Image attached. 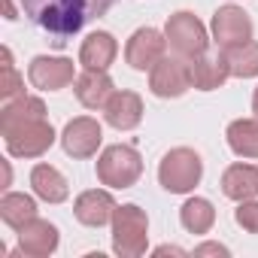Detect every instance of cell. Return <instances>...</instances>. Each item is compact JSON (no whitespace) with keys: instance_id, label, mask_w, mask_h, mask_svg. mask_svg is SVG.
Instances as JSON below:
<instances>
[{"instance_id":"1","label":"cell","mask_w":258,"mask_h":258,"mask_svg":"<svg viewBox=\"0 0 258 258\" xmlns=\"http://www.w3.org/2000/svg\"><path fill=\"white\" fill-rule=\"evenodd\" d=\"M118 0H22L25 16L46 34H52V46L64 49L67 37L79 34L88 22L103 19Z\"/></svg>"},{"instance_id":"7","label":"cell","mask_w":258,"mask_h":258,"mask_svg":"<svg viewBox=\"0 0 258 258\" xmlns=\"http://www.w3.org/2000/svg\"><path fill=\"white\" fill-rule=\"evenodd\" d=\"M58 134L49 118H37V121H28L16 131L4 134V143H7V152L13 158H43L52 146H55Z\"/></svg>"},{"instance_id":"11","label":"cell","mask_w":258,"mask_h":258,"mask_svg":"<svg viewBox=\"0 0 258 258\" xmlns=\"http://www.w3.org/2000/svg\"><path fill=\"white\" fill-rule=\"evenodd\" d=\"M28 79L40 91H61L70 82H76V70L70 58H55V55H37L28 64Z\"/></svg>"},{"instance_id":"21","label":"cell","mask_w":258,"mask_h":258,"mask_svg":"<svg viewBox=\"0 0 258 258\" xmlns=\"http://www.w3.org/2000/svg\"><path fill=\"white\" fill-rule=\"evenodd\" d=\"M228 149L240 158H258V118H234L225 131Z\"/></svg>"},{"instance_id":"28","label":"cell","mask_w":258,"mask_h":258,"mask_svg":"<svg viewBox=\"0 0 258 258\" xmlns=\"http://www.w3.org/2000/svg\"><path fill=\"white\" fill-rule=\"evenodd\" d=\"M155 255H185V249H179V246H158Z\"/></svg>"},{"instance_id":"23","label":"cell","mask_w":258,"mask_h":258,"mask_svg":"<svg viewBox=\"0 0 258 258\" xmlns=\"http://www.w3.org/2000/svg\"><path fill=\"white\" fill-rule=\"evenodd\" d=\"M179 222L188 234H210L216 225V207L207 198H188L179 207Z\"/></svg>"},{"instance_id":"5","label":"cell","mask_w":258,"mask_h":258,"mask_svg":"<svg viewBox=\"0 0 258 258\" xmlns=\"http://www.w3.org/2000/svg\"><path fill=\"white\" fill-rule=\"evenodd\" d=\"M164 37H167V46H170L176 55L188 58V61L207 55V46H210V34H207L204 22H201L195 13H188V10H179V13H173V16L167 19Z\"/></svg>"},{"instance_id":"6","label":"cell","mask_w":258,"mask_h":258,"mask_svg":"<svg viewBox=\"0 0 258 258\" xmlns=\"http://www.w3.org/2000/svg\"><path fill=\"white\" fill-rule=\"evenodd\" d=\"M188 88H195L191 82V61L182 55H164L152 70H149V91L161 100H173L182 97Z\"/></svg>"},{"instance_id":"25","label":"cell","mask_w":258,"mask_h":258,"mask_svg":"<svg viewBox=\"0 0 258 258\" xmlns=\"http://www.w3.org/2000/svg\"><path fill=\"white\" fill-rule=\"evenodd\" d=\"M0 55H4V82H0V97H4V103H7V100L25 94V79L19 76L16 64H13V49L10 46H4Z\"/></svg>"},{"instance_id":"27","label":"cell","mask_w":258,"mask_h":258,"mask_svg":"<svg viewBox=\"0 0 258 258\" xmlns=\"http://www.w3.org/2000/svg\"><path fill=\"white\" fill-rule=\"evenodd\" d=\"M195 255H222V258H228L231 249L222 246V243H201V246H195Z\"/></svg>"},{"instance_id":"15","label":"cell","mask_w":258,"mask_h":258,"mask_svg":"<svg viewBox=\"0 0 258 258\" xmlns=\"http://www.w3.org/2000/svg\"><path fill=\"white\" fill-rule=\"evenodd\" d=\"M73 91H76V100L85 109H103L106 100L112 97L115 85H112V79H109L106 70H85V73L76 76Z\"/></svg>"},{"instance_id":"30","label":"cell","mask_w":258,"mask_h":258,"mask_svg":"<svg viewBox=\"0 0 258 258\" xmlns=\"http://www.w3.org/2000/svg\"><path fill=\"white\" fill-rule=\"evenodd\" d=\"M252 112H255V118H258V88H255V94H252Z\"/></svg>"},{"instance_id":"17","label":"cell","mask_w":258,"mask_h":258,"mask_svg":"<svg viewBox=\"0 0 258 258\" xmlns=\"http://www.w3.org/2000/svg\"><path fill=\"white\" fill-rule=\"evenodd\" d=\"M118 55V43L109 31H94L79 46V64L85 70H106Z\"/></svg>"},{"instance_id":"8","label":"cell","mask_w":258,"mask_h":258,"mask_svg":"<svg viewBox=\"0 0 258 258\" xmlns=\"http://www.w3.org/2000/svg\"><path fill=\"white\" fill-rule=\"evenodd\" d=\"M103 143V127L97 118L91 115H79V118H70L64 124V131H61V149L76 158V161H85L91 155H97Z\"/></svg>"},{"instance_id":"22","label":"cell","mask_w":258,"mask_h":258,"mask_svg":"<svg viewBox=\"0 0 258 258\" xmlns=\"http://www.w3.org/2000/svg\"><path fill=\"white\" fill-rule=\"evenodd\" d=\"M0 219L13 231H22L31 219H37V201L22 191H7L0 198Z\"/></svg>"},{"instance_id":"13","label":"cell","mask_w":258,"mask_h":258,"mask_svg":"<svg viewBox=\"0 0 258 258\" xmlns=\"http://www.w3.org/2000/svg\"><path fill=\"white\" fill-rule=\"evenodd\" d=\"M103 118L115 131H134L143 121V97L137 91H112L103 106Z\"/></svg>"},{"instance_id":"12","label":"cell","mask_w":258,"mask_h":258,"mask_svg":"<svg viewBox=\"0 0 258 258\" xmlns=\"http://www.w3.org/2000/svg\"><path fill=\"white\" fill-rule=\"evenodd\" d=\"M115 198L106 191V188H88L76 198L73 204V216L88 225V228H103V225H112V213H115Z\"/></svg>"},{"instance_id":"3","label":"cell","mask_w":258,"mask_h":258,"mask_svg":"<svg viewBox=\"0 0 258 258\" xmlns=\"http://www.w3.org/2000/svg\"><path fill=\"white\" fill-rule=\"evenodd\" d=\"M143 176V155L131 143L106 146L97 155V179L106 188H131Z\"/></svg>"},{"instance_id":"14","label":"cell","mask_w":258,"mask_h":258,"mask_svg":"<svg viewBox=\"0 0 258 258\" xmlns=\"http://www.w3.org/2000/svg\"><path fill=\"white\" fill-rule=\"evenodd\" d=\"M61 243V234L58 228L49 222V219H31L22 231H19V252L22 255H31V258H46L58 249Z\"/></svg>"},{"instance_id":"2","label":"cell","mask_w":258,"mask_h":258,"mask_svg":"<svg viewBox=\"0 0 258 258\" xmlns=\"http://www.w3.org/2000/svg\"><path fill=\"white\" fill-rule=\"evenodd\" d=\"M149 249V216L137 204H121L112 213V252L121 258H140Z\"/></svg>"},{"instance_id":"9","label":"cell","mask_w":258,"mask_h":258,"mask_svg":"<svg viewBox=\"0 0 258 258\" xmlns=\"http://www.w3.org/2000/svg\"><path fill=\"white\" fill-rule=\"evenodd\" d=\"M164 52H167V37H164V31L137 28V31L131 34V40H127V46H124V61L131 64L134 70L146 73V70H152V67L164 58Z\"/></svg>"},{"instance_id":"24","label":"cell","mask_w":258,"mask_h":258,"mask_svg":"<svg viewBox=\"0 0 258 258\" xmlns=\"http://www.w3.org/2000/svg\"><path fill=\"white\" fill-rule=\"evenodd\" d=\"M222 58L228 61L231 76H237V79L258 76V43L255 40L240 43V46H231V49H222Z\"/></svg>"},{"instance_id":"29","label":"cell","mask_w":258,"mask_h":258,"mask_svg":"<svg viewBox=\"0 0 258 258\" xmlns=\"http://www.w3.org/2000/svg\"><path fill=\"white\" fill-rule=\"evenodd\" d=\"M7 19H10V22L19 19V16H16V7H13V0H7Z\"/></svg>"},{"instance_id":"19","label":"cell","mask_w":258,"mask_h":258,"mask_svg":"<svg viewBox=\"0 0 258 258\" xmlns=\"http://www.w3.org/2000/svg\"><path fill=\"white\" fill-rule=\"evenodd\" d=\"M222 195L237 204L258 198V167L255 164H231L222 173Z\"/></svg>"},{"instance_id":"10","label":"cell","mask_w":258,"mask_h":258,"mask_svg":"<svg viewBox=\"0 0 258 258\" xmlns=\"http://www.w3.org/2000/svg\"><path fill=\"white\" fill-rule=\"evenodd\" d=\"M252 19L240 10V7H219L213 13V22H210V34L216 40L219 49H231V46H240V43H249L252 40Z\"/></svg>"},{"instance_id":"20","label":"cell","mask_w":258,"mask_h":258,"mask_svg":"<svg viewBox=\"0 0 258 258\" xmlns=\"http://www.w3.org/2000/svg\"><path fill=\"white\" fill-rule=\"evenodd\" d=\"M231 79V70H228V61L219 55V58H191V82L198 91H216L222 88L225 82Z\"/></svg>"},{"instance_id":"26","label":"cell","mask_w":258,"mask_h":258,"mask_svg":"<svg viewBox=\"0 0 258 258\" xmlns=\"http://www.w3.org/2000/svg\"><path fill=\"white\" fill-rule=\"evenodd\" d=\"M234 222L249 231V234H258V201L249 198V201H240L237 210H234Z\"/></svg>"},{"instance_id":"18","label":"cell","mask_w":258,"mask_h":258,"mask_svg":"<svg viewBox=\"0 0 258 258\" xmlns=\"http://www.w3.org/2000/svg\"><path fill=\"white\" fill-rule=\"evenodd\" d=\"M31 188L46 204H64L70 198L67 176L58 167H52V164H34V170H31Z\"/></svg>"},{"instance_id":"16","label":"cell","mask_w":258,"mask_h":258,"mask_svg":"<svg viewBox=\"0 0 258 258\" xmlns=\"http://www.w3.org/2000/svg\"><path fill=\"white\" fill-rule=\"evenodd\" d=\"M37 118H46V103L40 97L19 94V97L7 100L4 109H0V134H10L16 127H22L28 121H37Z\"/></svg>"},{"instance_id":"4","label":"cell","mask_w":258,"mask_h":258,"mask_svg":"<svg viewBox=\"0 0 258 258\" xmlns=\"http://www.w3.org/2000/svg\"><path fill=\"white\" fill-rule=\"evenodd\" d=\"M201 176H204V161L188 146L170 149L161 158V164H158V182L170 195H188V191H195V185H201Z\"/></svg>"}]
</instances>
